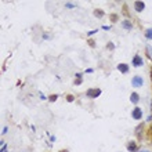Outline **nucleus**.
Here are the masks:
<instances>
[{"instance_id": "obj_10", "label": "nucleus", "mask_w": 152, "mask_h": 152, "mask_svg": "<svg viewBox=\"0 0 152 152\" xmlns=\"http://www.w3.org/2000/svg\"><path fill=\"white\" fill-rule=\"evenodd\" d=\"M145 38L152 40V28H149V29H147L145 31Z\"/></svg>"}, {"instance_id": "obj_11", "label": "nucleus", "mask_w": 152, "mask_h": 152, "mask_svg": "<svg viewBox=\"0 0 152 152\" xmlns=\"http://www.w3.org/2000/svg\"><path fill=\"white\" fill-rule=\"evenodd\" d=\"M94 14H95V17H97V18H101L102 15H104V13H102L101 10H94Z\"/></svg>"}, {"instance_id": "obj_18", "label": "nucleus", "mask_w": 152, "mask_h": 152, "mask_svg": "<svg viewBox=\"0 0 152 152\" xmlns=\"http://www.w3.org/2000/svg\"><path fill=\"white\" fill-rule=\"evenodd\" d=\"M140 152H151V151H148V149H142V151H140Z\"/></svg>"}, {"instance_id": "obj_9", "label": "nucleus", "mask_w": 152, "mask_h": 152, "mask_svg": "<svg viewBox=\"0 0 152 152\" xmlns=\"http://www.w3.org/2000/svg\"><path fill=\"white\" fill-rule=\"evenodd\" d=\"M122 26L129 31V29H131V22H130L129 19H127V21H123V22H122Z\"/></svg>"}, {"instance_id": "obj_8", "label": "nucleus", "mask_w": 152, "mask_h": 152, "mask_svg": "<svg viewBox=\"0 0 152 152\" xmlns=\"http://www.w3.org/2000/svg\"><path fill=\"white\" fill-rule=\"evenodd\" d=\"M130 101L133 102V104H138L140 95L137 94V93H131V95H130Z\"/></svg>"}, {"instance_id": "obj_6", "label": "nucleus", "mask_w": 152, "mask_h": 152, "mask_svg": "<svg viewBox=\"0 0 152 152\" xmlns=\"http://www.w3.org/2000/svg\"><path fill=\"white\" fill-rule=\"evenodd\" d=\"M116 68H118V71L122 72V73H127V72H129V65H127V64H119Z\"/></svg>"}, {"instance_id": "obj_14", "label": "nucleus", "mask_w": 152, "mask_h": 152, "mask_svg": "<svg viewBox=\"0 0 152 152\" xmlns=\"http://www.w3.org/2000/svg\"><path fill=\"white\" fill-rule=\"evenodd\" d=\"M80 83H82V80H80V79L77 77V79H76V80H75V84H80Z\"/></svg>"}, {"instance_id": "obj_12", "label": "nucleus", "mask_w": 152, "mask_h": 152, "mask_svg": "<svg viewBox=\"0 0 152 152\" xmlns=\"http://www.w3.org/2000/svg\"><path fill=\"white\" fill-rule=\"evenodd\" d=\"M73 100H75V97H73V95H66V101L72 102V101H73Z\"/></svg>"}, {"instance_id": "obj_15", "label": "nucleus", "mask_w": 152, "mask_h": 152, "mask_svg": "<svg viewBox=\"0 0 152 152\" xmlns=\"http://www.w3.org/2000/svg\"><path fill=\"white\" fill-rule=\"evenodd\" d=\"M112 47H114V45H112V43H108V49H109V50H112Z\"/></svg>"}, {"instance_id": "obj_5", "label": "nucleus", "mask_w": 152, "mask_h": 152, "mask_svg": "<svg viewBox=\"0 0 152 152\" xmlns=\"http://www.w3.org/2000/svg\"><path fill=\"white\" fill-rule=\"evenodd\" d=\"M142 60H141V57L140 55H134V58H133V65L137 68V66H142Z\"/></svg>"}, {"instance_id": "obj_3", "label": "nucleus", "mask_w": 152, "mask_h": 152, "mask_svg": "<svg viewBox=\"0 0 152 152\" xmlns=\"http://www.w3.org/2000/svg\"><path fill=\"white\" fill-rule=\"evenodd\" d=\"M100 94H101V90H100V89H90V90H87V97H90V98H95V97H98Z\"/></svg>"}, {"instance_id": "obj_13", "label": "nucleus", "mask_w": 152, "mask_h": 152, "mask_svg": "<svg viewBox=\"0 0 152 152\" xmlns=\"http://www.w3.org/2000/svg\"><path fill=\"white\" fill-rule=\"evenodd\" d=\"M57 98H58V95H51V97H50V98H49V100H50L51 102H54V101H55V100H57Z\"/></svg>"}, {"instance_id": "obj_19", "label": "nucleus", "mask_w": 152, "mask_h": 152, "mask_svg": "<svg viewBox=\"0 0 152 152\" xmlns=\"http://www.w3.org/2000/svg\"><path fill=\"white\" fill-rule=\"evenodd\" d=\"M151 76H152V71H151Z\"/></svg>"}, {"instance_id": "obj_1", "label": "nucleus", "mask_w": 152, "mask_h": 152, "mask_svg": "<svg viewBox=\"0 0 152 152\" xmlns=\"http://www.w3.org/2000/svg\"><path fill=\"white\" fill-rule=\"evenodd\" d=\"M142 84H144V79L141 76H134L131 79V86L133 87H141Z\"/></svg>"}, {"instance_id": "obj_17", "label": "nucleus", "mask_w": 152, "mask_h": 152, "mask_svg": "<svg viewBox=\"0 0 152 152\" xmlns=\"http://www.w3.org/2000/svg\"><path fill=\"white\" fill-rule=\"evenodd\" d=\"M111 19H112V21H116V19H118V17H116V15H112V17H111Z\"/></svg>"}, {"instance_id": "obj_2", "label": "nucleus", "mask_w": 152, "mask_h": 152, "mask_svg": "<svg viewBox=\"0 0 152 152\" xmlns=\"http://www.w3.org/2000/svg\"><path fill=\"white\" fill-rule=\"evenodd\" d=\"M131 116H133V119H137V121H140L141 118H142V111H141V108L136 107L133 109V112H131Z\"/></svg>"}, {"instance_id": "obj_16", "label": "nucleus", "mask_w": 152, "mask_h": 152, "mask_svg": "<svg viewBox=\"0 0 152 152\" xmlns=\"http://www.w3.org/2000/svg\"><path fill=\"white\" fill-rule=\"evenodd\" d=\"M66 7H71V8H72V7H75V6H73L72 3H66Z\"/></svg>"}, {"instance_id": "obj_4", "label": "nucleus", "mask_w": 152, "mask_h": 152, "mask_svg": "<svg viewBox=\"0 0 152 152\" xmlns=\"http://www.w3.org/2000/svg\"><path fill=\"white\" fill-rule=\"evenodd\" d=\"M134 8H136V11L141 13V11L145 8V3H144V1H136V3H134Z\"/></svg>"}, {"instance_id": "obj_7", "label": "nucleus", "mask_w": 152, "mask_h": 152, "mask_svg": "<svg viewBox=\"0 0 152 152\" xmlns=\"http://www.w3.org/2000/svg\"><path fill=\"white\" fill-rule=\"evenodd\" d=\"M127 149H129V152L137 151V144H136V141H130V142L127 144Z\"/></svg>"}]
</instances>
